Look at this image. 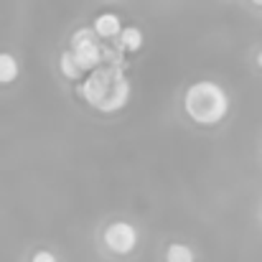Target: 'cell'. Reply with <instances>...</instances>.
<instances>
[{"label": "cell", "mask_w": 262, "mask_h": 262, "mask_svg": "<svg viewBox=\"0 0 262 262\" xmlns=\"http://www.w3.org/2000/svg\"><path fill=\"white\" fill-rule=\"evenodd\" d=\"M133 94V84L127 69L115 64H102L92 69L79 84V97L102 115H115L127 107Z\"/></svg>", "instance_id": "6da1fadb"}, {"label": "cell", "mask_w": 262, "mask_h": 262, "mask_svg": "<svg viewBox=\"0 0 262 262\" xmlns=\"http://www.w3.org/2000/svg\"><path fill=\"white\" fill-rule=\"evenodd\" d=\"M229 107H232V99L227 89L216 82L201 79L183 92V110L188 120L201 127H216L219 122H224V117L229 115Z\"/></svg>", "instance_id": "7a4b0ae2"}, {"label": "cell", "mask_w": 262, "mask_h": 262, "mask_svg": "<svg viewBox=\"0 0 262 262\" xmlns=\"http://www.w3.org/2000/svg\"><path fill=\"white\" fill-rule=\"evenodd\" d=\"M69 49H72V54L77 56L79 67L87 74L92 69H97V67L104 64V54H102L104 43H102V38L97 36L94 28H77L74 36H72V41H69Z\"/></svg>", "instance_id": "3957f363"}, {"label": "cell", "mask_w": 262, "mask_h": 262, "mask_svg": "<svg viewBox=\"0 0 262 262\" xmlns=\"http://www.w3.org/2000/svg\"><path fill=\"white\" fill-rule=\"evenodd\" d=\"M102 239H104V245L112 255L125 257V255L135 252V247L140 242V234H138L135 224H130V222H112V224H107Z\"/></svg>", "instance_id": "277c9868"}, {"label": "cell", "mask_w": 262, "mask_h": 262, "mask_svg": "<svg viewBox=\"0 0 262 262\" xmlns=\"http://www.w3.org/2000/svg\"><path fill=\"white\" fill-rule=\"evenodd\" d=\"M92 28L97 31V36L102 38V41H112V38H120V33H122V20H120V15L117 13H99L97 18H94V23H92Z\"/></svg>", "instance_id": "5b68a950"}, {"label": "cell", "mask_w": 262, "mask_h": 262, "mask_svg": "<svg viewBox=\"0 0 262 262\" xmlns=\"http://www.w3.org/2000/svg\"><path fill=\"white\" fill-rule=\"evenodd\" d=\"M145 43V36L138 26H125L122 33H120V49L127 51V54H138Z\"/></svg>", "instance_id": "8992f818"}, {"label": "cell", "mask_w": 262, "mask_h": 262, "mask_svg": "<svg viewBox=\"0 0 262 262\" xmlns=\"http://www.w3.org/2000/svg\"><path fill=\"white\" fill-rule=\"evenodd\" d=\"M59 69H61V74L67 77V79H72V82H79V79H84V69L79 67V61H77V56L72 54V49H67L61 56H59Z\"/></svg>", "instance_id": "52a82bcc"}, {"label": "cell", "mask_w": 262, "mask_h": 262, "mask_svg": "<svg viewBox=\"0 0 262 262\" xmlns=\"http://www.w3.org/2000/svg\"><path fill=\"white\" fill-rule=\"evenodd\" d=\"M18 74H20L18 59H15L13 54H8V51H0V84H3V87H5V84H13V82L18 79Z\"/></svg>", "instance_id": "ba28073f"}, {"label": "cell", "mask_w": 262, "mask_h": 262, "mask_svg": "<svg viewBox=\"0 0 262 262\" xmlns=\"http://www.w3.org/2000/svg\"><path fill=\"white\" fill-rule=\"evenodd\" d=\"M166 262H196V255H193V250H191L188 245L173 242V245H168V250H166Z\"/></svg>", "instance_id": "9c48e42d"}, {"label": "cell", "mask_w": 262, "mask_h": 262, "mask_svg": "<svg viewBox=\"0 0 262 262\" xmlns=\"http://www.w3.org/2000/svg\"><path fill=\"white\" fill-rule=\"evenodd\" d=\"M31 262H59V260H56L54 252H49V250H38V252L31 257Z\"/></svg>", "instance_id": "30bf717a"}, {"label": "cell", "mask_w": 262, "mask_h": 262, "mask_svg": "<svg viewBox=\"0 0 262 262\" xmlns=\"http://www.w3.org/2000/svg\"><path fill=\"white\" fill-rule=\"evenodd\" d=\"M257 67H260V69H262V51H260V54H257Z\"/></svg>", "instance_id": "8fae6325"}, {"label": "cell", "mask_w": 262, "mask_h": 262, "mask_svg": "<svg viewBox=\"0 0 262 262\" xmlns=\"http://www.w3.org/2000/svg\"><path fill=\"white\" fill-rule=\"evenodd\" d=\"M252 3H255V5H257V8H262V0H252Z\"/></svg>", "instance_id": "7c38bea8"}]
</instances>
